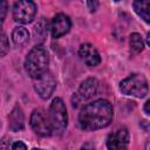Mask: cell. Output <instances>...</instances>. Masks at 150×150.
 I'll list each match as a JSON object with an SVG mask.
<instances>
[{"instance_id": "cell-1", "label": "cell", "mask_w": 150, "mask_h": 150, "mask_svg": "<svg viewBox=\"0 0 150 150\" xmlns=\"http://www.w3.org/2000/svg\"><path fill=\"white\" fill-rule=\"evenodd\" d=\"M114 117V109L109 101L100 98L86 104L79 114V125L82 130L93 131L105 128Z\"/></svg>"}, {"instance_id": "cell-2", "label": "cell", "mask_w": 150, "mask_h": 150, "mask_svg": "<svg viewBox=\"0 0 150 150\" xmlns=\"http://www.w3.org/2000/svg\"><path fill=\"white\" fill-rule=\"evenodd\" d=\"M49 54L42 45H36L33 47L25 59L26 73L33 79H38L46 71H48Z\"/></svg>"}, {"instance_id": "cell-3", "label": "cell", "mask_w": 150, "mask_h": 150, "mask_svg": "<svg viewBox=\"0 0 150 150\" xmlns=\"http://www.w3.org/2000/svg\"><path fill=\"white\" fill-rule=\"evenodd\" d=\"M120 90L124 95L143 98L144 96H146L149 91V86H148V81L144 75L135 73L121 81Z\"/></svg>"}, {"instance_id": "cell-4", "label": "cell", "mask_w": 150, "mask_h": 150, "mask_svg": "<svg viewBox=\"0 0 150 150\" xmlns=\"http://www.w3.org/2000/svg\"><path fill=\"white\" fill-rule=\"evenodd\" d=\"M48 116H49L50 125L53 129V134L62 135L68 124L67 109H66V105H64L62 98L56 97L53 100V102L50 103V107H49Z\"/></svg>"}, {"instance_id": "cell-5", "label": "cell", "mask_w": 150, "mask_h": 150, "mask_svg": "<svg viewBox=\"0 0 150 150\" xmlns=\"http://www.w3.org/2000/svg\"><path fill=\"white\" fill-rule=\"evenodd\" d=\"M30 127L33 131L42 137H48L53 135V129L50 125L48 112L43 109H34L30 115Z\"/></svg>"}, {"instance_id": "cell-6", "label": "cell", "mask_w": 150, "mask_h": 150, "mask_svg": "<svg viewBox=\"0 0 150 150\" xmlns=\"http://www.w3.org/2000/svg\"><path fill=\"white\" fill-rule=\"evenodd\" d=\"M36 14V5L29 0L16 1L13 5V19L19 23H30Z\"/></svg>"}, {"instance_id": "cell-7", "label": "cell", "mask_w": 150, "mask_h": 150, "mask_svg": "<svg viewBox=\"0 0 150 150\" xmlns=\"http://www.w3.org/2000/svg\"><path fill=\"white\" fill-rule=\"evenodd\" d=\"M98 89V81L95 77H88L81 84L79 90L73 96V107H79V104L83 101H87L91 98L94 95H96Z\"/></svg>"}, {"instance_id": "cell-8", "label": "cell", "mask_w": 150, "mask_h": 150, "mask_svg": "<svg viewBox=\"0 0 150 150\" xmlns=\"http://www.w3.org/2000/svg\"><path fill=\"white\" fill-rule=\"evenodd\" d=\"M55 87H56V80L49 70L34 80V89L42 100L49 98Z\"/></svg>"}, {"instance_id": "cell-9", "label": "cell", "mask_w": 150, "mask_h": 150, "mask_svg": "<svg viewBox=\"0 0 150 150\" xmlns=\"http://www.w3.org/2000/svg\"><path fill=\"white\" fill-rule=\"evenodd\" d=\"M129 144V131L127 128L122 127L109 134L107 138L108 150H127Z\"/></svg>"}, {"instance_id": "cell-10", "label": "cell", "mask_w": 150, "mask_h": 150, "mask_svg": "<svg viewBox=\"0 0 150 150\" xmlns=\"http://www.w3.org/2000/svg\"><path fill=\"white\" fill-rule=\"evenodd\" d=\"M71 27V21L69 19L68 15L63 14V13H57L50 23V30H52V35L53 38H60L64 34H67L70 30Z\"/></svg>"}, {"instance_id": "cell-11", "label": "cell", "mask_w": 150, "mask_h": 150, "mask_svg": "<svg viewBox=\"0 0 150 150\" xmlns=\"http://www.w3.org/2000/svg\"><path fill=\"white\" fill-rule=\"evenodd\" d=\"M79 55L81 60L89 67H96L101 62V56L98 50L91 43H83L80 46Z\"/></svg>"}, {"instance_id": "cell-12", "label": "cell", "mask_w": 150, "mask_h": 150, "mask_svg": "<svg viewBox=\"0 0 150 150\" xmlns=\"http://www.w3.org/2000/svg\"><path fill=\"white\" fill-rule=\"evenodd\" d=\"M8 127L12 131H20L25 128V114L19 104H16L8 116Z\"/></svg>"}, {"instance_id": "cell-13", "label": "cell", "mask_w": 150, "mask_h": 150, "mask_svg": "<svg viewBox=\"0 0 150 150\" xmlns=\"http://www.w3.org/2000/svg\"><path fill=\"white\" fill-rule=\"evenodd\" d=\"M132 7L142 20L150 23V0H136L132 2Z\"/></svg>"}, {"instance_id": "cell-14", "label": "cell", "mask_w": 150, "mask_h": 150, "mask_svg": "<svg viewBox=\"0 0 150 150\" xmlns=\"http://www.w3.org/2000/svg\"><path fill=\"white\" fill-rule=\"evenodd\" d=\"M12 40H13V42L16 46H22V45L28 42V40H29V32L25 27H22V26L15 27L13 29V32H12Z\"/></svg>"}, {"instance_id": "cell-15", "label": "cell", "mask_w": 150, "mask_h": 150, "mask_svg": "<svg viewBox=\"0 0 150 150\" xmlns=\"http://www.w3.org/2000/svg\"><path fill=\"white\" fill-rule=\"evenodd\" d=\"M129 45H130V49L135 54H138L144 49V41H143L141 34H138V33H132L130 35Z\"/></svg>"}, {"instance_id": "cell-16", "label": "cell", "mask_w": 150, "mask_h": 150, "mask_svg": "<svg viewBox=\"0 0 150 150\" xmlns=\"http://www.w3.org/2000/svg\"><path fill=\"white\" fill-rule=\"evenodd\" d=\"M34 34L38 39L43 40L48 34V21L45 18H41L34 27Z\"/></svg>"}, {"instance_id": "cell-17", "label": "cell", "mask_w": 150, "mask_h": 150, "mask_svg": "<svg viewBox=\"0 0 150 150\" xmlns=\"http://www.w3.org/2000/svg\"><path fill=\"white\" fill-rule=\"evenodd\" d=\"M8 50H9V42H8V39H7L6 34L2 32L1 33V39H0V55L5 56Z\"/></svg>"}, {"instance_id": "cell-18", "label": "cell", "mask_w": 150, "mask_h": 150, "mask_svg": "<svg viewBox=\"0 0 150 150\" xmlns=\"http://www.w3.org/2000/svg\"><path fill=\"white\" fill-rule=\"evenodd\" d=\"M6 12H7V2L2 1L0 4V19H1V22H4V20H5Z\"/></svg>"}, {"instance_id": "cell-19", "label": "cell", "mask_w": 150, "mask_h": 150, "mask_svg": "<svg viewBox=\"0 0 150 150\" xmlns=\"http://www.w3.org/2000/svg\"><path fill=\"white\" fill-rule=\"evenodd\" d=\"M12 150H27V146L23 142L21 141H16L12 144Z\"/></svg>"}, {"instance_id": "cell-20", "label": "cell", "mask_w": 150, "mask_h": 150, "mask_svg": "<svg viewBox=\"0 0 150 150\" xmlns=\"http://www.w3.org/2000/svg\"><path fill=\"white\" fill-rule=\"evenodd\" d=\"M9 146H11V143H9V138L7 137H4L2 141H1V150H9Z\"/></svg>"}, {"instance_id": "cell-21", "label": "cell", "mask_w": 150, "mask_h": 150, "mask_svg": "<svg viewBox=\"0 0 150 150\" xmlns=\"http://www.w3.org/2000/svg\"><path fill=\"white\" fill-rule=\"evenodd\" d=\"M87 6L90 9V12H95L98 7V1H87Z\"/></svg>"}, {"instance_id": "cell-22", "label": "cell", "mask_w": 150, "mask_h": 150, "mask_svg": "<svg viewBox=\"0 0 150 150\" xmlns=\"http://www.w3.org/2000/svg\"><path fill=\"white\" fill-rule=\"evenodd\" d=\"M139 125H141V128L143 129V130H150V122H148V121H141V123H139Z\"/></svg>"}, {"instance_id": "cell-23", "label": "cell", "mask_w": 150, "mask_h": 150, "mask_svg": "<svg viewBox=\"0 0 150 150\" xmlns=\"http://www.w3.org/2000/svg\"><path fill=\"white\" fill-rule=\"evenodd\" d=\"M81 150H95V149H94V145H93L90 142H86V143L81 146Z\"/></svg>"}, {"instance_id": "cell-24", "label": "cell", "mask_w": 150, "mask_h": 150, "mask_svg": "<svg viewBox=\"0 0 150 150\" xmlns=\"http://www.w3.org/2000/svg\"><path fill=\"white\" fill-rule=\"evenodd\" d=\"M143 109H144V112H145V114L150 115V98H149V100L145 102V104H144Z\"/></svg>"}, {"instance_id": "cell-25", "label": "cell", "mask_w": 150, "mask_h": 150, "mask_svg": "<svg viewBox=\"0 0 150 150\" xmlns=\"http://www.w3.org/2000/svg\"><path fill=\"white\" fill-rule=\"evenodd\" d=\"M145 41H146V43H148V46L150 47V32L146 34V38H145Z\"/></svg>"}, {"instance_id": "cell-26", "label": "cell", "mask_w": 150, "mask_h": 150, "mask_svg": "<svg viewBox=\"0 0 150 150\" xmlns=\"http://www.w3.org/2000/svg\"><path fill=\"white\" fill-rule=\"evenodd\" d=\"M145 150H150V138L146 141V143H145Z\"/></svg>"}, {"instance_id": "cell-27", "label": "cell", "mask_w": 150, "mask_h": 150, "mask_svg": "<svg viewBox=\"0 0 150 150\" xmlns=\"http://www.w3.org/2000/svg\"><path fill=\"white\" fill-rule=\"evenodd\" d=\"M32 150H45V149H40V148H34V149H32Z\"/></svg>"}]
</instances>
